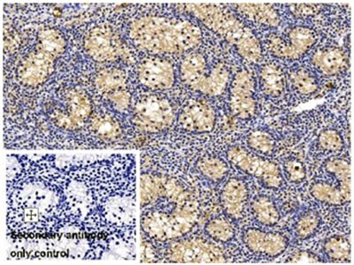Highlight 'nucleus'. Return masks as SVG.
<instances>
[{
    "label": "nucleus",
    "mask_w": 354,
    "mask_h": 265,
    "mask_svg": "<svg viewBox=\"0 0 354 265\" xmlns=\"http://www.w3.org/2000/svg\"><path fill=\"white\" fill-rule=\"evenodd\" d=\"M129 36L138 48L154 55L189 52L201 43V30L189 21L145 17L132 22Z\"/></svg>",
    "instance_id": "1"
},
{
    "label": "nucleus",
    "mask_w": 354,
    "mask_h": 265,
    "mask_svg": "<svg viewBox=\"0 0 354 265\" xmlns=\"http://www.w3.org/2000/svg\"><path fill=\"white\" fill-rule=\"evenodd\" d=\"M183 8L232 44L245 61L259 64L263 59L260 41L226 6L212 4L185 5Z\"/></svg>",
    "instance_id": "2"
},
{
    "label": "nucleus",
    "mask_w": 354,
    "mask_h": 265,
    "mask_svg": "<svg viewBox=\"0 0 354 265\" xmlns=\"http://www.w3.org/2000/svg\"><path fill=\"white\" fill-rule=\"evenodd\" d=\"M65 48L66 41L58 30L55 28L41 30L36 49L19 66V80L32 88L46 83L55 70V61L64 53Z\"/></svg>",
    "instance_id": "3"
},
{
    "label": "nucleus",
    "mask_w": 354,
    "mask_h": 265,
    "mask_svg": "<svg viewBox=\"0 0 354 265\" xmlns=\"http://www.w3.org/2000/svg\"><path fill=\"white\" fill-rule=\"evenodd\" d=\"M198 204L194 198L176 205L172 210H151L142 217V227L149 237L169 241L191 231L198 219Z\"/></svg>",
    "instance_id": "4"
},
{
    "label": "nucleus",
    "mask_w": 354,
    "mask_h": 265,
    "mask_svg": "<svg viewBox=\"0 0 354 265\" xmlns=\"http://www.w3.org/2000/svg\"><path fill=\"white\" fill-rule=\"evenodd\" d=\"M180 77L183 84L192 90L207 96L218 97L226 90L230 72L227 66L217 64L207 70V61L201 53H189L180 66Z\"/></svg>",
    "instance_id": "5"
},
{
    "label": "nucleus",
    "mask_w": 354,
    "mask_h": 265,
    "mask_svg": "<svg viewBox=\"0 0 354 265\" xmlns=\"http://www.w3.org/2000/svg\"><path fill=\"white\" fill-rule=\"evenodd\" d=\"M175 119L173 107L164 97L147 96L138 101L133 110V122L142 132L156 134L165 131Z\"/></svg>",
    "instance_id": "6"
},
{
    "label": "nucleus",
    "mask_w": 354,
    "mask_h": 265,
    "mask_svg": "<svg viewBox=\"0 0 354 265\" xmlns=\"http://www.w3.org/2000/svg\"><path fill=\"white\" fill-rule=\"evenodd\" d=\"M227 159L242 172L257 178L267 188H278L283 184V175L279 166L243 147H233L227 150Z\"/></svg>",
    "instance_id": "7"
},
{
    "label": "nucleus",
    "mask_w": 354,
    "mask_h": 265,
    "mask_svg": "<svg viewBox=\"0 0 354 265\" xmlns=\"http://www.w3.org/2000/svg\"><path fill=\"white\" fill-rule=\"evenodd\" d=\"M84 46L88 55L99 62L115 61L128 56L127 47L121 37L106 25L91 28L84 37Z\"/></svg>",
    "instance_id": "8"
},
{
    "label": "nucleus",
    "mask_w": 354,
    "mask_h": 265,
    "mask_svg": "<svg viewBox=\"0 0 354 265\" xmlns=\"http://www.w3.org/2000/svg\"><path fill=\"white\" fill-rule=\"evenodd\" d=\"M174 263H223L225 255L216 244L204 239H187L173 242L167 251Z\"/></svg>",
    "instance_id": "9"
},
{
    "label": "nucleus",
    "mask_w": 354,
    "mask_h": 265,
    "mask_svg": "<svg viewBox=\"0 0 354 265\" xmlns=\"http://www.w3.org/2000/svg\"><path fill=\"white\" fill-rule=\"evenodd\" d=\"M141 206L151 205L160 199L183 202L192 198V194L169 177L144 175L141 176Z\"/></svg>",
    "instance_id": "10"
},
{
    "label": "nucleus",
    "mask_w": 354,
    "mask_h": 265,
    "mask_svg": "<svg viewBox=\"0 0 354 265\" xmlns=\"http://www.w3.org/2000/svg\"><path fill=\"white\" fill-rule=\"evenodd\" d=\"M230 112L236 118L249 119L255 115V80L248 70L239 71L230 88Z\"/></svg>",
    "instance_id": "11"
},
{
    "label": "nucleus",
    "mask_w": 354,
    "mask_h": 265,
    "mask_svg": "<svg viewBox=\"0 0 354 265\" xmlns=\"http://www.w3.org/2000/svg\"><path fill=\"white\" fill-rule=\"evenodd\" d=\"M315 42L316 35L314 30L302 26L292 28L286 39L274 36L268 41L270 52L278 58L286 59H299Z\"/></svg>",
    "instance_id": "12"
},
{
    "label": "nucleus",
    "mask_w": 354,
    "mask_h": 265,
    "mask_svg": "<svg viewBox=\"0 0 354 265\" xmlns=\"http://www.w3.org/2000/svg\"><path fill=\"white\" fill-rule=\"evenodd\" d=\"M66 112L56 110L52 116L53 121L59 128L66 130H75L83 127L90 118L93 106L88 95L82 90H73L66 95Z\"/></svg>",
    "instance_id": "13"
},
{
    "label": "nucleus",
    "mask_w": 354,
    "mask_h": 265,
    "mask_svg": "<svg viewBox=\"0 0 354 265\" xmlns=\"http://www.w3.org/2000/svg\"><path fill=\"white\" fill-rule=\"evenodd\" d=\"M179 125L186 131L207 132L213 130L216 121V113L207 101L189 100L183 106L178 117Z\"/></svg>",
    "instance_id": "14"
},
{
    "label": "nucleus",
    "mask_w": 354,
    "mask_h": 265,
    "mask_svg": "<svg viewBox=\"0 0 354 265\" xmlns=\"http://www.w3.org/2000/svg\"><path fill=\"white\" fill-rule=\"evenodd\" d=\"M138 78L144 86L151 90H169L175 84V70L166 59L151 57L139 65Z\"/></svg>",
    "instance_id": "15"
},
{
    "label": "nucleus",
    "mask_w": 354,
    "mask_h": 265,
    "mask_svg": "<svg viewBox=\"0 0 354 265\" xmlns=\"http://www.w3.org/2000/svg\"><path fill=\"white\" fill-rule=\"evenodd\" d=\"M243 242L252 253L263 257H276L288 248V239L280 233L265 232L257 228L246 229Z\"/></svg>",
    "instance_id": "16"
},
{
    "label": "nucleus",
    "mask_w": 354,
    "mask_h": 265,
    "mask_svg": "<svg viewBox=\"0 0 354 265\" xmlns=\"http://www.w3.org/2000/svg\"><path fill=\"white\" fill-rule=\"evenodd\" d=\"M248 188L242 179H230L224 185L221 194V206L227 216L232 219H240L248 199Z\"/></svg>",
    "instance_id": "17"
},
{
    "label": "nucleus",
    "mask_w": 354,
    "mask_h": 265,
    "mask_svg": "<svg viewBox=\"0 0 354 265\" xmlns=\"http://www.w3.org/2000/svg\"><path fill=\"white\" fill-rule=\"evenodd\" d=\"M312 63L322 74L333 77L346 68L348 57L342 49L330 47L317 50L313 56Z\"/></svg>",
    "instance_id": "18"
},
{
    "label": "nucleus",
    "mask_w": 354,
    "mask_h": 265,
    "mask_svg": "<svg viewBox=\"0 0 354 265\" xmlns=\"http://www.w3.org/2000/svg\"><path fill=\"white\" fill-rule=\"evenodd\" d=\"M260 84L266 96L278 97L286 90V75L281 66L271 63L261 68Z\"/></svg>",
    "instance_id": "19"
},
{
    "label": "nucleus",
    "mask_w": 354,
    "mask_h": 265,
    "mask_svg": "<svg viewBox=\"0 0 354 265\" xmlns=\"http://www.w3.org/2000/svg\"><path fill=\"white\" fill-rule=\"evenodd\" d=\"M234 9L249 20L268 27H277L280 24L279 14L270 5L239 4L234 5Z\"/></svg>",
    "instance_id": "20"
},
{
    "label": "nucleus",
    "mask_w": 354,
    "mask_h": 265,
    "mask_svg": "<svg viewBox=\"0 0 354 265\" xmlns=\"http://www.w3.org/2000/svg\"><path fill=\"white\" fill-rule=\"evenodd\" d=\"M91 130L97 138L104 141H115L121 137L122 129L115 117L101 113L94 117L91 121Z\"/></svg>",
    "instance_id": "21"
},
{
    "label": "nucleus",
    "mask_w": 354,
    "mask_h": 265,
    "mask_svg": "<svg viewBox=\"0 0 354 265\" xmlns=\"http://www.w3.org/2000/svg\"><path fill=\"white\" fill-rule=\"evenodd\" d=\"M127 77L125 72L118 68H105L97 75L95 86L100 93L109 95L126 88Z\"/></svg>",
    "instance_id": "22"
},
{
    "label": "nucleus",
    "mask_w": 354,
    "mask_h": 265,
    "mask_svg": "<svg viewBox=\"0 0 354 265\" xmlns=\"http://www.w3.org/2000/svg\"><path fill=\"white\" fill-rule=\"evenodd\" d=\"M252 211L255 219L262 225L273 226L280 220V213L271 198L261 195L252 203Z\"/></svg>",
    "instance_id": "23"
},
{
    "label": "nucleus",
    "mask_w": 354,
    "mask_h": 265,
    "mask_svg": "<svg viewBox=\"0 0 354 265\" xmlns=\"http://www.w3.org/2000/svg\"><path fill=\"white\" fill-rule=\"evenodd\" d=\"M311 194L316 200L331 205L344 204L351 200V197L344 194L339 187L324 182L315 183L313 185Z\"/></svg>",
    "instance_id": "24"
},
{
    "label": "nucleus",
    "mask_w": 354,
    "mask_h": 265,
    "mask_svg": "<svg viewBox=\"0 0 354 265\" xmlns=\"http://www.w3.org/2000/svg\"><path fill=\"white\" fill-rule=\"evenodd\" d=\"M324 251L328 259L335 262H350L351 242L346 236H332L324 242Z\"/></svg>",
    "instance_id": "25"
},
{
    "label": "nucleus",
    "mask_w": 354,
    "mask_h": 265,
    "mask_svg": "<svg viewBox=\"0 0 354 265\" xmlns=\"http://www.w3.org/2000/svg\"><path fill=\"white\" fill-rule=\"evenodd\" d=\"M197 167L202 175L214 182L225 178L229 172V166L225 161L216 157H203L198 161Z\"/></svg>",
    "instance_id": "26"
},
{
    "label": "nucleus",
    "mask_w": 354,
    "mask_h": 265,
    "mask_svg": "<svg viewBox=\"0 0 354 265\" xmlns=\"http://www.w3.org/2000/svg\"><path fill=\"white\" fill-rule=\"evenodd\" d=\"M326 171L337 179L340 188L351 197V165L343 159H331L325 164Z\"/></svg>",
    "instance_id": "27"
},
{
    "label": "nucleus",
    "mask_w": 354,
    "mask_h": 265,
    "mask_svg": "<svg viewBox=\"0 0 354 265\" xmlns=\"http://www.w3.org/2000/svg\"><path fill=\"white\" fill-rule=\"evenodd\" d=\"M205 231L210 238L220 242H227L235 237V229L229 219L216 217L205 225Z\"/></svg>",
    "instance_id": "28"
},
{
    "label": "nucleus",
    "mask_w": 354,
    "mask_h": 265,
    "mask_svg": "<svg viewBox=\"0 0 354 265\" xmlns=\"http://www.w3.org/2000/svg\"><path fill=\"white\" fill-rule=\"evenodd\" d=\"M321 226V217L314 211L302 214L297 220L294 231L300 239H308L315 235Z\"/></svg>",
    "instance_id": "29"
},
{
    "label": "nucleus",
    "mask_w": 354,
    "mask_h": 265,
    "mask_svg": "<svg viewBox=\"0 0 354 265\" xmlns=\"http://www.w3.org/2000/svg\"><path fill=\"white\" fill-rule=\"evenodd\" d=\"M290 77L293 88L300 94L311 95L317 90V81L314 75L306 69L293 71Z\"/></svg>",
    "instance_id": "30"
},
{
    "label": "nucleus",
    "mask_w": 354,
    "mask_h": 265,
    "mask_svg": "<svg viewBox=\"0 0 354 265\" xmlns=\"http://www.w3.org/2000/svg\"><path fill=\"white\" fill-rule=\"evenodd\" d=\"M248 144L252 151L262 155H270L274 149V139L270 132L255 130L248 137Z\"/></svg>",
    "instance_id": "31"
},
{
    "label": "nucleus",
    "mask_w": 354,
    "mask_h": 265,
    "mask_svg": "<svg viewBox=\"0 0 354 265\" xmlns=\"http://www.w3.org/2000/svg\"><path fill=\"white\" fill-rule=\"evenodd\" d=\"M319 144L322 149L337 153L343 149L344 140L339 132L334 129H326L319 135Z\"/></svg>",
    "instance_id": "32"
},
{
    "label": "nucleus",
    "mask_w": 354,
    "mask_h": 265,
    "mask_svg": "<svg viewBox=\"0 0 354 265\" xmlns=\"http://www.w3.org/2000/svg\"><path fill=\"white\" fill-rule=\"evenodd\" d=\"M284 173L288 181L292 183H300L304 181L306 176L304 164L298 159H290L284 164Z\"/></svg>",
    "instance_id": "33"
},
{
    "label": "nucleus",
    "mask_w": 354,
    "mask_h": 265,
    "mask_svg": "<svg viewBox=\"0 0 354 265\" xmlns=\"http://www.w3.org/2000/svg\"><path fill=\"white\" fill-rule=\"evenodd\" d=\"M107 99L113 104V106L120 112H125L131 106V94L126 88L115 91V92L107 95Z\"/></svg>",
    "instance_id": "34"
},
{
    "label": "nucleus",
    "mask_w": 354,
    "mask_h": 265,
    "mask_svg": "<svg viewBox=\"0 0 354 265\" xmlns=\"http://www.w3.org/2000/svg\"><path fill=\"white\" fill-rule=\"evenodd\" d=\"M288 262L292 264H318L321 263L322 259L319 255L313 253V252L306 251H299L288 258Z\"/></svg>",
    "instance_id": "35"
},
{
    "label": "nucleus",
    "mask_w": 354,
    "mask_h": 265,
    "mask_svg": "<svg viewBox=\"0 0 354 265\" xmlns=\"http://www.w3.org/2000/svg\"><path fill=\"white\" fill-rule=\"evenodd\" d=\"M322 6L320 5H308L299 4L290 6V11L297 17H311L320 12Z\"/></svg>",
    "instance_id": "36"
}]
</instances>
